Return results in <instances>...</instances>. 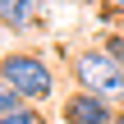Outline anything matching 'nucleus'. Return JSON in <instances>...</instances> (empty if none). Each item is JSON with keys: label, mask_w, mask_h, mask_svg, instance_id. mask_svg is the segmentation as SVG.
I'll use <instances>...</instances> for the list:
<instances>
[{"label": "nucleus", "mask_w": 124, "mask_h": 124, "mask_svg": "<svg viewBox=\"0 0 124 124\" xmlns=\"http://www.w3.org/2000/svg\"><path fill=\"white\" fill-rule=\"evenodd\" d=\"M0 78H5L28 106H46V101L55 97V69H51V60L37 55V51H9V55H0Z\"/></svg>", "instance_id": "1"}, {"label": "nucleus", "mask_w": 124, "mask_h": 124, "mask_svg": "<svg viewBox=\"0 0 124 124\" xmlns=\"http://www.w3.org/2000/svg\"><path fill=\"white\" fill-rule=\"evenodd\" d=\"M0 124H46V120H41L37 106H23V110H14V115H0Z\"/></svg>", "instance_id": "7"}, {"label": "nucleus", "mask_w": 124, "mask_h": 124, "mask_svg": "<svg viewBox=\"0 0 124 124\" xmlns=\"http://www.w3.org/2000/svg\"><path fill=\"white\" fill-rule=\"evenodd\" d=\"M23 106H28V101H23V97H18L5 78H0V115H14V110H23Z\"/></svg>", "instance_id": "5"}, {"label": "nucleus", "mask_w": 124, "mask_h": 124, "mask_svg": "<svg viewBox=\"0 0 124 124\" xmlns=\"http://www.w3.org/2000/svg\"><path fill=\"white\" fill-rule=\"evenodd\" d=\"M101 51H106V55H110V60L124 69V32H110V37H101Z\"/></svg>", "instance_id": "6"}, {"label": "nucleus", "mask_w": 124, "mask_h": 124, "mask_svg": "<svg viewBox=\"0 0 124 124\" xmlns=\"http://www.w3.org/2000/svg\"><path fill=\"white\" fill-rule=\"evenodd\" d=\"M110 120H115V106L106 97L83 92V87H74L60 101V124H110Z\"/></svg>", "instance_id": "3"}, {"label": "nucleus", "mask_w": 124, "mask_h": 124, "mask_svg": "<svg viewBox=\"0 0 124 124\" xmlns=\"http://www.w3.org/2000/svg\"><path fill=\"white\" fill-rule=\"evenodd\" d=\"M110 124H124V110H115V120H110Z\"/></svg>", "instance_id": "9"}, {"label": "nucleus", "mask_w": 124, "mask_h": 124, "mask_svg": "<svg viewBox=\"0 0 124 124\" xmlns=\"http://www.w3.org/2000/svg\"><path fill=\"white\" fill-rule=\"evenodd\" d=\"M41 14H46V0H0V28L14 37L41 28Z\"/></svg>", "instance_id": "4"}, {"label": "nucleus", "mask_w": 124, "mask_h": 124, "mask_svg": "<svg viewBox=\"0 0 124 124\" xmlns=\"http://www.w3.org/2000/svg\"><path fill=\"white\" fill-rule=\"evenodd\" d=\"M106 5H110V9H115V14H124V0H106Z\"/></svg>", "instance_id": "8"}, {"label": "nucleus", "mask_w": 124, "mask_h": 124, "mask_svg": "<svg viewBox=\"0 0 124 124\" xmlns=\"http://www.w3.org/2000/svg\"><path fill=\"white\" fill-rule=\"evenodd\" d=\"M69 74L83 92L92 97H106L115 110H124V69L101 51V46H83L74 60H69Z\"/></svg>", "instance_id": "2"}]
</instances>
